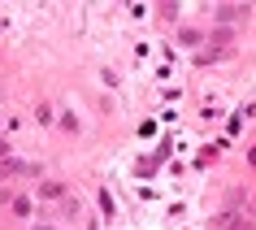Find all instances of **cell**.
<instances>
[{"label":"cell","mask_w":256,"mask_h":230,"mask_svg":"<svg viewBox=\"0 0 256 230\" xmlns=\"http://www.w3.org/2000/svg\"><path fill=\"white\" fill-rule=\"evenodd\" d=\"M178 44H182V48H200V44H204V30L182 26V30H178Z\"/></svg>","instance_id":"277c9868"},{"label":"cell","mask_w":256,"mask_h":230,"mask_svg":"<svg viewBox=\"0 0 256 230\" xmlns=\"http://www.w3.org/2000/svg\"><path fill=\"white\" fill-rule=\"evenodd\" d=\"M14 213H18V217L30 213V200H26V196H18V200H14Z\"/></svg>","instance_id":"8992f818"},{"label":"cell","mask_w":256,"mask_h":230,"mask_svg":"<svg viewBox=\"0 0 256 230\" xmlns=\"http://www.w3.org/2000/svg\"><path fill=\"white\" fill-rule=\"evenodd\" d=\"M213 230H248V217H243V213H217L213 217Z\"/></svg>","instance_id":"7a4b0ae2"},{"label":"cell","mask_w":256,"mask_h":230,"mask_svg":"<svg viewBox=\"0 0 256 230\" xmlns=\"http://www.w3.org/2000/svg\"><path fill=\"white\" fill-rule=\"evenodd\" d=\"M213 18H217V26H239L243 18H248V9L243 4H217Z\"/></svg>","instance_id":"6da1fadb"},{"label":"cell","mask_w":256,"mask_h":230,"mask_svg":"<svg viewBox=\"0 0 256 230\" xmlns=\"http://www.w3.org/2000/svg\"><path fill=\"white\" fill-rule=\"evenodd\" d=\"M248 230H252V226H248Z\"/></svg>","instance_id":"ba28073f"},{"label":"cell","mask_w":256,"mask_h":230,"mask_svg":"<svg viewBox=\"0 0 256 230\" xmlns=\"http://www.w3.org/2000/svg\"><path fill=\"white\" fill-rule=\"evenodd\" d=\"M14 174H40V165H22V161H0V178H14Z\"/></svg>","instance_id":"3957f363"},{"label":"cell","mask_w":256,"mask_h":230,"mask_svg":"<svg viewBox=\"0 0 256 230\" xmlns=\"http://www.w3.org/2000/svg\"><path fill=\"white\" fill-rule=\"evenodd\" d=\"M40 196L44 200H66V187L61 182H40Z\"/></svg>","instance_id":"5b68a950"},{"label":"cell","mask_w":256,"mask_h":230,"mask_svg":"<svg viewBox=\"0 0 256 230\" xmlns=\"http://www.w3.org/2000/svg\"><path fill=\"white\" fill-rule=\"evenodd\" d=\"M0 161H9V144L4 139H0Z\"/></svg>","instance_id":"52a82bcc"}]
</instances>
